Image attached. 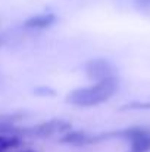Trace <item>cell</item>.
I'll return each instance as SVG.
<instances>
[{
	"mask_svg": "<svg viewBox=\"0 0 150 152\" xmlns=\"http://www.w3.org/2000/svg\"><path fill=\"white\" fill-rule=\"evenodd\" d=\"M116 90H118V77L103 81H94V84L91 86L72 90L66 96V102L81 108H91L109 101L116 93Z\"/></svg>",
	"mask_w": 150,
	"mask_h": 152,
	"instance_id": "1",
	"label": "cell"
},
{
	"mask_svg": "<svg viewBox=\"0 0 150 152\" xmlns=\"http://www.w3.org/2000/svg\"><path fill=\"white\" fill-rule=\"evenodd\" d=\"M86 74L93 81H103L116 77L115 66L106 59H91L84 66Z\"/></svg>",
	"mask_w": 150,
	"mask_h": 152,
	"instance_id": "2",
	"label": "cell"
},
{
	"mask_svg": "<svg viewBox=\"0 0 150 152\" xmlns=\"http://www.w3.org/2000/svg\"><path fill=\"white\" fill-rule=\"evenodd\" d=\"M119 136L128 139L131 142V149L130 152H149L150 151V130L140 129V127H133L127 129L121 133Z\"/></svg>",
	"mask_w": 150,
	"mask_h": 152,
	"instance_id": "3",
	"label": "cell"
},
{
	"mask_svg": "<svg viewBox=\"0 0 150 152\" xmlns=\"http://www.w3.org/2000/svg\"><path fill=\"white\" fill-rule=\"evenodd\" d=\"M69 129H71L69 123H65L62 120H51V121L38 124L37 127H34L33 133L36 136H40V137H47V136H51L57 132H65V130H69Z\"/></svg>",
	"mask_w": 150,
	"mask_h": 152,
	"instance_id": "4",
	"label": "cell"
},
{
	"mask_svg": "<svg viewBox=\"0 0 150 152\" xmlns=\"http://www.w3.org/2000/svg\"><path fill=\"white\" fill-rule=\"evenodd\" d=\"M54 22H56V15H53V13H40V15L28 18L24 22V27L31 28V30H44L50 25H53Z\"/></svg>",
	"mask_w": 150,
	"mask_h": 152,
	"instance_id": "5",
	"label": "cell"
},
{
	"mask_svg": "<svg viewBox=\"0 0 150 152\" xmlns=\"http://www.w3.org/2000/svg\"><path fill=\"white\" fill-rule=\"evenodd\" d=\"M96 140L97 139L94 136H90L84 132H68L60 139V142L71 143V145H86V143H91V142H96Z\"/></svg>",
	"mask_w": 150,
	"mask_h": 152,
	"instance_id": "6",
	"label": "cell"
},
{
	"mask_svg": "<svg viewBox=\"0 0 150 152\" xmlns=\"http://www.w3.org/2000/svg\"><path fill=\"white\" fill-rule=\"evenodd\" d=\"M19 145V139L16 136H9V134H3L0 133V151L4 152L7 149H13Z\"/></svg>",
	"mask_w": 150,
	"mask_h": 152,
	"instance_id": "7",
	"label": "cell"
},
{
	"mask_svg": "<svg viewBox=\"0 0 150 152\" xmlns=\"http://www.w3.org/2000/svg\"><path fill=\"white\" fill-rule=\"evenodd\" d=\"M125 108H150V103H131V105H127Z\"/></svg>",
	"mask_w": 150,
	"mask_h": 152,
	"instance_id": "8",
	"label": "cell"
}]
</instances>
